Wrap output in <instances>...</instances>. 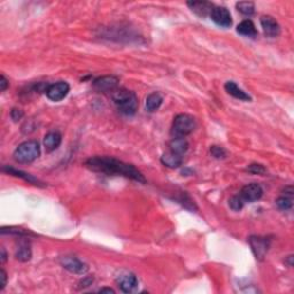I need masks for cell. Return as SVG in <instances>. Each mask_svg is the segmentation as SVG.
Returning <instances> with one entry per match:
<instances>
[{
    "mask_svg": "<svg viewBox=\"0 0 294 294\" xmlns=\"http://www.w3.org/2000/svg\"><path fill=\"white\" fill-rule=\"evenodd\" d=\"M84 165L93 172L108 176H123L138 183H146V178L136 167L111 156H92L86 160Z\"/></svg>",
    "mask_w": 294,
    "mask_h": 294,
    "instance_id": "6da1fadb",
    "label": "cell"
},
{
    "mask_svg": "<svg viewBox=\"0 0 294 294\" xmlns=\"http://www.w3.org/2000/svg\"><path fill=\"white\" fill-rule=\"evenodd\" d=\"M111 98H113V101L116 105L117 110L123 115L132 116L138 110L139 102L135 92L124 88H119L111 93Z\"/></svg>",
    "mask_w": 294,
    "mask_h": 294,
    "instance_id": "7a4b0ae2",
    "label": "cell"
},
{
    "mask_svg": "<svg viewBox=\"0 0 294 294\" xmlns=\"http://www.w3.org/2000/svg\"><path fill=\"white\" fill-rule=\"evenodd\" d=\"M40 155V146L37 140H25L17 147L13 158L18 164H31Z\"/></svg>",
    "mask_w": 294,
    "mask_h": 294,
    "instance_id": "3957f363",
    "label": "cell"
},
{
    "mask_svg": "<svg viewBox=\"0 0 294 294\" xmlns=\"http://www.w3.org/2000/svg\"><path fill=\"white\" fill-rule=\"evenodd\" d=\"M197 128V121L190 114H178L174 119L171 133L174 137H186Z\"/></svg>",
    "mask_w": 294,
    "mask_h": 294,
    "instance_id": "277c9868",
    "label": "cell"
},
{
    "mask_svg": "<svg viewBox=\"0 0 294 294\" xmlns=\"http://www.w3.org/2000/svg\"><path fill=\"white\" fill-rule=\"evenodd\" d=\"M248 242L255 258L257 261H263L268 251H269L270 239L268 237H263V236H251L248 238Z\"/></svg>",
    "mask_w": 294,
    "mask_h": 294,
    "instance_id": "5b68a950",
    "label": "cell"
},
{
    "mask_svg": "<svg viewBox=\"0 0 294 294\" xmlns=\"http://www.w3.org/2000/svg\"><path fill=\"white\" fill-rule=\"evenodd\" d=\"M116 284L124 293H132L138 287V278L131 271L121 270L116 276Z\"/></svg>",
    "mask_w": 294,
    "mask_h": 294,
    "instance_id": "8992f818",
    "label": "cell"
},
{
    "mask_svg": "<svg viewBox=\"0 0 294 294\" xmlns=\"http://www.w3.org/2000/svg\"><path fill=\"white\" fill-rule=\"evenodd\" d=\"M60 263L65 268L66 270L70 271L73 274L84 275L89 271L88 264L79 260L78 257H74V255H65L60 258Z\"/></svg>",
    "mask_w": 294,
    "mask_h": 294,
    "instance_id": "52a82bcc",
    "label": "cell"
},
{
    "mask_svg": "<svg viewBox=\"0 0 294 294\" xmlns=\"http://www.w3.org/2000/svg\"><path fill=\"white\" fill-rule=\"evenodd\" d=\"M69 91H70V86L68 83L61 81L47 86L45 93H46V97L49 98L51 101L57 102V101H61L62 99H65L67 95H68Z\"/></svg>",
    "mask_w": 294,
    "mask_h": 294,
    "instance_id": "ba28073f",
    "label": "cell"
},
{
    "mask_svg": "<svg viewBox=\"0 0 294 294\" xmlns=\"http://www.w3.org/2000/svg\"><path fill=\"white\" fill-rule=\"evenodd\" d=\"M210 18L220 28H230L232 25V18L229 9L223 6H215L210 13Z\"/></svg>",
    "mask_w": 294,
    "mask_h": 294,
    "instance_id": "9c48e42d",
    "label": "cell"
},
{
    "mask_svg": "<svg viewBox=\"0 0 294 294\" xmlns=\"http://www.w3.org/2000/svg\"><path fill=\"white\" fill-rule=\"evenodd\" d=\"M239 196L244 202H254V201L260 200L263 196V188L257 183H249L242 186Z\"/></svg>",
    "mask_w": 294,
    "mask_h": 294,
    "instance_id": "30bf717a",
    "label": "cell"
},
{
    "mask_svg": "<svg viewBox=\"0 0 294 294\" xmlns=\"http://www.w3.org/2000/svg\"><path fill=\"white\" fill-rule=\"evenodd\" d=\"M119 78L115 76H101V77L95 78L93 81L94 89L102 93H108V92H113L119 89Z\"/></svg>",
    "mask_w": 294,
    "mask_h": 294,
    "instance_id": "8fae6325",
    "label": "cell"
},
{
    "mask_svg": "<svg viewBox=\"0 0 294 294\" xmlns=\"http://www.w3.org/2000/svg\"><path fill=\"white\" fill-rule=\"evenodd\" d=\"M261 27L263 29V33L267 37L276 38L280 35V25L270 15H263L261 17Z\"/></svg>",
    "mask_w": 294,
    "mask_h": 294,
    "instance_id": "7c38bea8",
    "label": "cell"
},
{
    "mask_svg": "<svg viewBox=\"0 0 294 294\" xmlns=\"http://www.w3.org/2000/svg\"><path fill=\"white\" fill-rule=\"evenodd\" d=\"M1 170L4 171V172H6V174L14 176V177L22 178V180L25 181V182H28V183H30V184L37 185V186H45V185H44V183H41V182L39 180H38V178L34 177L33 175L28 174V172H24V171H22V170H18V169H15V168H13V167H9V165H4Z\"/></svg>",
    "mask_w": 294,
    "mask_h": 294,
    "instance_id": "4fadbf2b",
    "label": "cell"
},
{
    "mask_svg": "<svg viewBox=\"0 0 294 294\" xmlns=\"http://www.w3.org/2000/svg\"><path fill=\"white\" fill-rule=\"evenodd\" d=\"M187 6L190 7L191 11L196 13L198 17L200 18H206L210 15L213 8L215 7L212 2L209 1H188Z\"/></svg>",
    "mask_w": 294,
    "mask_h": 294,
    "instance_id": "5bb4252c",
    "label": "cell"
},
{
    "mask_svg": "<svg viewBox=\"0 0 294 294\" xmlns=\"http://www.w3.org/2000/svg\"><path fill=\"white\" fill-rule=\"evenodd\" d=\"M188 147L190 144L185 139V137H174L169 142V151L182 156L188 151Z\"/></svg>",
    "mask_w": 294,
    "mask_h": 294,
    "instance_id": "9a60e30c",
    "label": "cell"
},
{
    "mask_svg": "<svg viewBox=\"0 0 294 294\" xmlns=\"http://www.w3.org/2000/svg\"><path fill=\"white\" fill-rule=\"evenodd\" d=\"M62 142V136L59 131H51V132L47 133L44 138V147H45L46 152L51 153L61 145Z\"/></svg>",
    "mask_w": 294,
    "mask_h": 294,
    "instance_id": "2e32d148",
    "label": "cell"
},
{
    "mask_svg": "<svg viewBox=\"0 0 294 294\" xmlns=\"http://www.w3.org/2000/svg\"><path fill=\"white\" fill-rule=\"evenodd\" d=\"M224 88H225V91L228 92L230 95H232L233 98L239 99V100H242V101H251L252 100L251 95H249L248 93H246L244 90H241V89L239 88V86L236 84L235 82H232V81L226 82Z\"/></svg>",
    "mask_w": 294,
    "mask_h": 294,
    "instance_id": "e0dca14e",
    "label": "cell"
},
{
    "mask_svg": "<svg viewBox=\"0 0 294 294\" xmlns=\"http://www.w3.org/2000/svg\"><path fill=\"white\" fill-rule=\"evenodd\" d=\"M161 164L165 165L167 168H170V169L180 168L182 164H183V156L175 154V153L168 151V152H165V154H162Z\"/></svg>",
    "mask_w": 294,
    "mask_h": 294,
    "instance_id": "ac0fdd59",
    "label": "cell"
},
{
    "mask_svg": "<svg viewBox=\"0 0 294 294\" xmlns=\"http://www.w3.org/2000/svg\"><path fill=\"white\" fill-rule=\"evenodd\" d=\"M33 257V252H31L30 242L27 240H21L18 242L17 251H15V257L20 262H28L30 261Z\"/></svg>",
    "mask_w": 294,
    "mask_h": 294,
    "instance_id": "d6986e66",
    "label": "cell"
},
{
    "mask_svg": "<svg viewBox=\"0 0 294 294\" xmlns=\"http://www.w3.org/2000/svg\"><path fill=\"white\" fill-rule=\"evenodd\" d=\"M237 33L249 38H255L257 36V28H255V24L251 20H245L241 23H239L237 27Z\"/></svg>",
    "mask_w": 294,
    "mask_h": 294,
    "instance_id": "ffe728a7",
    "label": "cell"
},
{
    "mask_svg": "<svg viewBox=\"0 0 294 294\" xmlns=\"http://www.w3.org/2000/svg\"><path fill=\"white\" fill-rule=\"evenodd\" d=\"M164 102V97L159 92H153L146 98V110L149 113L156 111Z\"/></svg>",
    "mask_w": 294,
    "mask_h": 294,
    "instance_id": "44dd1931",
    "label": "cell"
},
{
    "mask_svg": "<svg viewBox=\"0 0 294 294\" xmlns=\"http://www.w3.org/2000/svg\"><path fill=\"white\" fill-rule=\"evenodd\" d=\"M276 204H277L278 208H279L280 210H284V212L292 209V207H293V194L285 193L284 196L279 197L276 200Z\"/></svg>",
    "mask_w": 294,
    "mask_h": 294,
    "instance_id": "7402d4cb",
    "label": "cell"
},
{
    "mask_svg": "<svg viewBox=\"0 0 294 294\" xmlns=\"http://www.w3.org/2000/svg\"><path fill=\"white\" fill-rule=\"evenodd\" d=\"M236 7L241 14L246 15V17H251L254 14L255 12V5L252 1H240L236 4Z\"/></svg>",
    "mask_w": 294,
    "mask_h": 294,
    "instance_id": "603a6c76",
    "label": "cell"
},
{
    "mask_svg": "<svg viewBox=\"0 0 294 294\" xmlns=\"http://www.w3.org/2000/svg\"><path fill=\"white\" fill-rule=\"evenodd\" d=\"M2 235L9 233V235L20 236V237H27V236H35L30 230H25L21 228H14V226H9V228H2L1 229Z\"/></svg>",
    "mask_w": 294,
    "mask_h": 294,
    "instance_id": "cb8c5ba5",
    "label": "cell"
},
{
    "mask_svg": "<svg viewBox=\"0 0 294 294\" xmlns=\"http://www.w3.org/2000/svg\"><path fill=\"white\" fill-rule=\"evenodd\" d=\"M244 200L241 199L240 196H233L230 198L229 200V206L230 208H231L232 210H235V212H240V210L244 208Z\"/></svg>",
    "mask_w": 294,
    "mask_h": 294,
    "instance_id": "d4e9b609",
    "label": "cell"
},
{
    "mask_svg": "<svg viewBox=\"0 0 294 294\" xmlns=\"http://www.w3.org/2000/svg\"><path fill=\"white\" fill-rule=\"evenodd\" d=\"M177 200L180 201V203L183 204L185 208H187L190 210H197L196 203H194V201L191 199V198L188 197L186 193H182V196L180 198H177Z\"/></svg>",
    "mask_w": 294,
    "mask_h": 294,
    "instance_id": "484cf974",
    "label": "cell"
},
{
    "mask_svg": "<svg viewBox=\"0 0 294 294\" xmlns=\"http://www.w3.org/2000/svg\"><path fill=\"white\" fill-rule=\"evenodd\" d=\"M210 154H212L213 158H215L217 160H220V159H225L228 153H226V151L224 148H223V147L214 145V146L210 147Z\"/></svg>",
    "mask_w": 294,
    "mask_h": 294,
    "instance_id": "4316f807",
    "label": "cell"
},
{
    "mask_svg": "<svg viewBox=\"0 0 294 294\" xmlns=\"http://www.w3.org/2000/svg\"><path fill=\"white\" fill-rule=\"evenodd\" d=\"M247 171L251 172V174H254V175H263V174H266L267 169L264 168L263 165L252 164L247 167Z\"/></svg>",
    "mask_w": 294,
    "mask_h": 294,
    "instance_id": "83f0119b",
    "label": "cell"
},
{
    "mask_svg": "<svg viewBox=\"0 0 294 294\" xmlns=\"http://www.w3.org/2000/svg\"><path fill=\"white\" fill-rule=\"evenodd\" d=\"M24 113L21 110H18V108H13L11 111V117L12 120H14L15 122H18V121H20L22 117H23Z\"/></svg>",
    "mask_w": 294,
    "mask_h": 294,
    "instance_id": "f1b7e54d",
    "label": "cell"
},
{
    "mask_svg": "<svg viewBox=\"0 0 294 294\" xmlns=\"http://www.w3.org/2000/svg\"><path fill=\"white\" fill-rule=\"evenodd\" d=\"M0 278H1V283H0V291H2L6 287V284H7V273H6L5 269L0 270Z\"/></svg>",
    "mask_w": 294,
    "mask_h": 294,
    "instance_id": "f546056e",
    "label": "cell"
},
{
    "mask_svg": "<svg viewBox=\"0 0 294 294\" xmlns=\"http://www.w3.org/2000/svg\"><path fill=\"white\" fill-rule=\"evenodd\" d=\"M8 85H9V83L7 81V78H6L4 75L0 76V91L4 92L6 89L8 88Z\"/></svg>",
    "mask_w": 294,
    "mask_h": 294,
    "instance_id": "4dcf8cb0",
    "label": "cell"
},
{
    "mask_svg": "<svg viewBox=\"0 0 294 294\" xmlns=\"http://www.w3.org/2000/svg\"><path fill=\"white\" fill-rule=\"evenodd\" d=\"M6 261H7V253H6V249L4 247H1V255H0V262H1V264H4Z\"/></svg>",
    "mask_w": 294,
    "mask_h": 294,
    "instance_id": "1f68e13d",
    "label": "cell"
},
{
    "mask_svg": "<svg viewBox=\"0 0 294 294\" xmlns=\"http://www.w3.org/2000/svg\"><path fill=\"white\" fill-rule=\"evenodd\" d=\"M99 292L104 293V292H108V293H115V291L113 289H110V287H104V289L99 290Z\"/></svg>",
    "mask_w": 294,
    "mask_h": 294,
    "instance_id": "d6a6232c",
    "label": "cell"
}]
</instances>
